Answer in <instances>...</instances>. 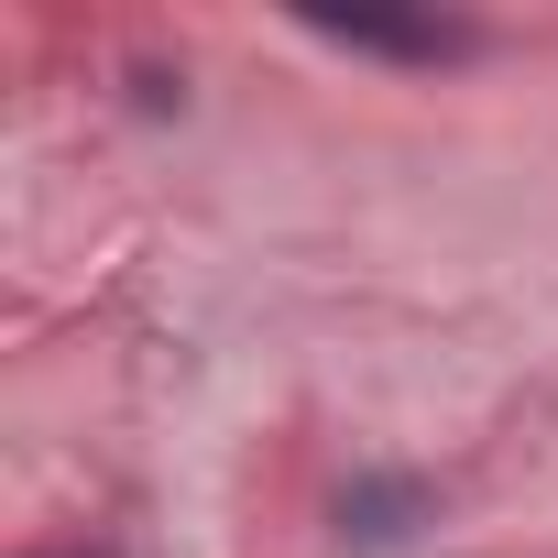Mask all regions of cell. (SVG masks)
Masks as SVG:
<instances>
[{"label": "cell", "instance_id": "6da1fadb", "mask_svg": "<svg viewBox=\"0 0 558 558\" xmlns=\"http://www.w3.org/2000/svg\"><path fill=\"white\" fill-rule=\"evenodd\" d=\"M307 34L329 45H373V56H449V23H395V12H307Z\"/></svg>", "mask_w": 558, "mask_h": 558}, {"label": "cell", "instance_id": "7a4b0ae2", "mask_svg": "<svg viewBox=\"0 0 558 558\" xmlns=\"http://www.w3.org/2000/svg\"><path fill=\"white\" fill-rule=\"evenodd\" d=\"M416 514H427L416 482H351V493H340V536H351V547H395Z\"/></svg>", "mask_w": 558, "mask_h": 558}]
</instances>
